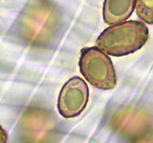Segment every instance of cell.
I'll use <instances>...</instances> for the list:
<instances>
[{
  "label": "cell",
  "mask_w": 153,
  "mask_h": 143,
  "mask_svg": "<svg viewBox=\"0 0 153 143\" xmlns=\"http://www.w3.org/2000/svg\"><path fill=\"white\" fill-rule=\"evenodd\" d=\"M149 39V29L142 21H127L112 24L99 35L97 46L113 56L133 54L144 47Z\"/></svg>",
  "instance_id": "obj_1"
},
{
  "label": "cell",
  "mask_w": 153,
  "mask_h": 143,
  "mask_svg": "<svg viewBox=\"0 0 153 143\" xmlns=\"http://www.w3.org/2000/svg\"><path fill=\"white\" fill-rule=\"evenodd\" d=\"M79 67L82 76L94 88L111 90L116 87L117 76L113 62L98 47L82 49Z\"/></svg>",
  "instance_id": "obj_2"
},
{
  "label": "cell",
  "mask_w": 153,
  "mask_h": 143,
  "mask_svg": "<svg viewBox=\"0 0 153 143\" xmlns=\"http://www.w3.org/2000/svg\"><path fill=\"white\" fill-rule=\"evenodd\" d=\"M89 88L84 80L74 76L65 83L57 99V110L63 117H76L86 108L89 100Z\"/></svg>",
  "instance_id": "obj_3"
},
{
  "label": "cell",
  "mask_w": 153,
  "mask_h": 143,
  "mask_svg": "<svg viewBox=\"0 0 153 143\" xmlns=\"http://www.w3.org/2000/svg\"><path fill=\"white\" fill-rule=\"evenodd\" d=\"M136 4V0H104L103 21L109 25L125 21L132 15Z\"/></svg>",
  "instance_id": "obj_4"
},
{
  "label": "cell",
  "mask_w": 153,
  "mask_h": 143,
  "mask_svg": "<svg viewBox=\"0 0 153 143\" xmlns=\"http://www.w3.org/2000/svg\"><path fill=\"white\" fill-rule=\"evenodd\" d=\"M136 14L147 24H153V0H136Z\"/></svg>",
  "instance_id": "obj_5"
},
{
  "label": "cell",
  "mask_w": 153,
  "mask_h": 143,
  "mask_svg": "<svg viewBox=\"0 0 153 143\" xmlns=\"http://www.w3.org/2000/svg\"><path fill=\"white\" fill-rule=\"evenodd\" d=\"M8 139V135L5 129L0 126V143H5L6 142Z\"/></svg>",
  "instance_id": "obj_6"
}]
</instances>
